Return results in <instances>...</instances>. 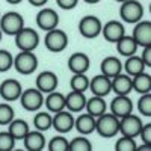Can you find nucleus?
<instances>
[{
	"label": "nucleus",
	"mask_w": 151,
	"mask_h": 151,
	"mask_svg": "<svg viewBox=\"0 0 151 151\" xmlns=\"http://www.w3.org/2000/svg\"><path fill=\"white\" fill-rule=\"evenodd\" d=\"M115 44H116L118 53H119L121 56H124V58L133 56V55H136V52H137V44H136V41L133 40L132 36H129V35H124L122 38H119Z\"/></svg>",
	"instance_id": "obj_26"
},
{
	"label": "nucleus",
	"mask_w": 151,
	"mask_h": 151,
	"mask_svg": "<svg viewBox=\"0 0 151 151\" xmlns=\"http://www.w3.org/2000/svg\"><path fill=\"white\" fill-rule=\"evenodd\" d=\"M112 82V91L116 95H129L133 91V85H132V76L119 73L118 76L110 79Z\"/></svg>",
	"instance_id": "obj_19"
},
{
	"label": "nucleus",
	"mask_w": 151,
	"mask_h": 151,
	"mask_svg": "<svg viewBox=\"0 0 151 151\" xmlns=\"http://www.w3.org/2000/svg\"><path fill=\"white\" fill-rule=\"evenodd\" d=\"M74 116H73V112L64 109V110H60V112H56L55 113V116L52 119V127L60 133V134H65L68 132H71L74 129Z\"/></svg>",
	"instance_id": "obj_10"
},
{
	"label": "nucleus",
	"mask_w": 151,
	"mask_h": 151,
	"mask_svg": "<svg viewBox=\"0 0 151 151\" xmlns=\"http://www.w3.org/2000/svg\"><path fill=\"white\" fill-rule=\"evenodd\" d=\"M36 24H38V27L42 29L44 32H48V30L58 27V24H59L58 12L55 9H50V8L41 9L36 14Z\"/></svg>",
	"instance_id": "obj_13"
},
{
	"label": "nucleus",
	"mask_w": 151,
	"mask_h": 151,
	"mask_svg": "<svg viewBox=\"0 0 151 151\" xmlns=\"http://www.w3.org/2000/svg\"><path fill=\"white\" fill-rule=\"evenodd\" d=\"M47 147H48L50 151H68L70 141L64 134H58V136L52 137V139L47 142Z\"/></svg>",
	"instance_id": "obj_33"
},
{
	"label": "nucleus",
	"mask_w": 151,
	"mask_h": 151,
	"mask_svg": "<svg viewBox=\"0 0 151 151\" xmlns=\"http://www.w3.org/2000/svg\"><path fill=\"white\" fill-rule=\"evenodd\" d=\"M6 2H8L9 5H18V3L23 2V0H6Z\"/></svg>",
	"instance_id": "obj_44"
},
{
	"label": "nucleus",
	"mask_w": 151,
	"mask_h": 151,
	"mask_svg": "<svg viewBox=\"0 0 151 151\" xmlns=\"http://www.w3.org/2000/svg\"><path fill=\"white\" fill-rule=\"evenodd\" d=\"M142 60H144V64L147 65V68H151V45H147V47H142Z\"/></svg>",
	"instance_id": "obj_41"
},
{
	"label": "nucleus",
	"mask_w": 151,
	"mask_h": 151,
	"mask_svg": "<svg viewBox=\"0 0 151 151\" xmlns=\"http://www.w3.org/2000/svg\"><path fill=\"white\" fill-rule=\"evenodd\" d=\"M86 104V97L85 92H76L71 91L70 94L65 95V109L76 113V112H82Z\"/></svg>",
	"instance_id": "obj_24"
},
{
	"label": "nucleus",
	"mask_w": 151,
	"mask_h": 151,
	"mask_svg": "<svg viewBox=\"0 0 151 151\" xmlns=\"http://www.w3.org/2000/svg\"><path fill=\"white\" fill-rule=\"evenodd\" d=\"M132 38L136 41L137 47H147L151 45V21L141 20L134 23V29Z\"/></svg>",
	"instance_id": "obj_11"
},
{
	"label": "nucleus",
	"mask_w": 151,
	"mask_h": 151,
	"mask_svg": "<svg viewBox=\"0 0 151 151\" xmlns=\"http://www.w3.org/2000/svg\"><path fill=\"white\" fill-rule=\"evenodd\" d=\"M23 27H24V18L21 14H18L15 11L6 12L5 15L0 17V29L6 35L15 36Z\"/></svg>",
	"instance_id": "obj_6"
},
{
	"label": "nucleus",
	"mask_w": 151,
	"mask_h": 151,
	"mask_svg": "<svg viewBox=\"0 0 151 151\" xmlns=\"http://www.w3.org/2000/svg\"><path fill=\"white\" fill-rule=\"evenodd\" d=\"M21 92H23L21 83L15 79H6V80L2 82V85H0V97L8 103L17 101L21 95Z\"/></svg>",
	"instance_id": "obj_12"
},
{
	"label": "nucleus",
	"mask_w": 151,
	"mask_h": 151,
	"mask_svg": "<svg viewBox=\"0 0 151 151\" xmlns=\"http://www.w3.org/2000/svg\"><path fill=\"white\" fill-rule=\"evenodd\" d=\"M0 17H2V14H0Z\"/></svg>",
	"instance_id": "obj_48"
},
{
	"label": "nucleus",
	"mask_w": 151,
	"mask_h": 151,
	"mask_svg": "<svg viewBox=\"0 0 151 151\" xmlns=\"http://www.w3.org/2000/svg\"><path fill=\"white\" fill-rule=\"evenodd\" d=\"M14 67L20 74L29 76L38 68V58L33 52H21L17 56H14Z\"/></svg>",
	"instance_id": "obj_7"
},
{
	"label": "nucleus",
	"mask_w": 151,
	"mask_h": 151,
	"mask_svg": "<svg viewBox=\"0 0 151 151\" xmlns=\"http://www.w3.org/2000/svg\"><path fill=\"white\" fill-rule=\"evenodd\" d=\"M85 3H89V5H95V3H98V2H101V0H83Z\"/></svg>",
	"instance_id": "obj_45"
},
{
	"label": "nucleus",
	"mask_w": 151,
	"mask_h": 151,
	"mask_svg": "<svg viewBox=\"0 0 151 151\" xmlns=\"http://www.w3.org/2000/svg\"><path fill=\"white\" fill-rule=\"evenodd\" d=\"M29 130H30V127L24 119H15L14 118L8 124V132L14 136L15 141H23L24 136L29 133Z\"/></svg>",
	"instance_id": "obj_28"
},
{
	"label": "nucleus",
	"mask_w": 151,
	"mask_h": 151,
	"mask_svg": "<svg viewBox=\"0 0 151 151\" xmlns=\"http://www.w3.org/2000/svg\"><path fill=\"white\" fill-rule=\"evenodd\" d=\"M24 148L27 151H41L45 148V136L40 130H29L23 139Z\"/></svg>",
	"instance_id": "obj_20"
},
{
	"label": "nucleus",
	"mask_w": 151,
	"mask_h": 151,
	"mask_svg": "<svg viewBox=\"0 0 151 151\" xmlns=\"http://www.w3.org/2000/svg\"><path fill=\"white\" fill-rule=\"evenodd\" d=\"M2 36H3V32H2V29H0V41H2Z\"/></svg>",
	"instance_id": "obj_46"
},
{
	"label": "nucleus",
	"mask_w": 151,
	"mask_h": 151,
	"mask_svg": "<svg viewBox=\"0 0 151 151\" xmlns=\"http://www.w3.org/2000/svg\"><path fill=\"white\" fill-rule=\"evenodd\" d=\"M139 136H141V139L144 144H148L151 145V124H142V129L139 132Z\"/></svg>",
	"instance_id": "obj_39"
},
{
	"label": "nucleus",
	"mask_w": 151,
	"mask_h": 151,
	"mask_svg": "<svg viewBox=\"0 0 151 151\" xmlns=\"http://www.w3.org/2000/svg\"><path fill=\"white\" fill-rule=\"evenodd\" d=\"M12 65H14V56L8 50L0 48V73H5V71L11 70Z\"/></svg>",
	"instance_id": "obj_38"
},
{
	"label": "nucleus",
	"mask_w": 151,
	"mask_h": 151,
	"mask_svg": "<svg viewBox=\"0 0 151 151\" xmlns=\"http://www.w3.org/2000/svg\"><path fill=\"white\" fill-rule=\"evenodd\" d=\"M71 91L76 92H86L89 89V79L86 77V73L83 74H73V77L70 80Z\"/></svg>",
	"instance_id": "obj_31"
},
{
	"label": "nucleus",
	"mask_w": 151,
	"mask_h": 151,
	"mask_svg": "<svg viewBox=\"0 0 151 151\" xmlns=\"http://www.w3.org/2000/svg\"><path fill=\"white\" fill-rule=\"evenodd\" d=\"M119 17L122 21L134 24L137 21H141L144 17V6L139 0H125L121 3L119 8Z\"/></svg>",
	"instance_id": "obj_3"
},
{
	"label": "nucleus",
	"mask_w": 151,
	"mask_h": 151,
	"mask_svg": "<svg viewBox=\"0 0 151 151\" xmlns=\"http://www.w3.org/2000/svg\"><path fill=\"white\" fill-rule=\"evenodd\" d=\"M74 127L80 134L88 136L95 132V118L92 115H89L88 112L82 113V115H79L74 119Z\"/></svg>",
	"instance_id": "obj_22"
},
{
	"label": "nucleus",
	"mask_w": 151,
	"mask_h": 151,
	"mask_svg": "<svg viewBox=\"0 0 151 151\" xmlns=\"http://www.w3.org/2000/svg\"><path fill=\"white\" fill-rule=\"evenodd\" d=\"M44 104H45L47 110L52 112V113L60 112V110L65 109V95L58 92V91L48 92L47 97H44Z\"/></svg>",
	"instance_id": "obj_25"
},
{
	"label": "nucleus",
	"mask_w": 151,
	"mask_h": 151,
	"mask_svg": "<svg viewBox=\"0 0 151 151\" xmlns=\"http://www.w3.org/2000/svg\"><path fill=\"white\" fill-rule=\"evenodd\" d=\"M122 70L125 71V74H129V76H136V74H141L147 70V65L144 64V60L141 56H129L127 60L124 62V65H122Z\"/></svg>",
	"instance_id": "obj_27"
},
{
	"label": "nucleus",
	"mask_w": 151,
	"mask_h": 151,
	"mask_svg": "<svg viewBox=\"0 0 151 151\" xmlns=\"http://www.w3.org/2000/svg\"><path fill=\"white\" fill-rule=\"evenodd\" d=\"M27 2L32 5V6H35V8H42L48 0H27Z\"/></svg>",
	"instance_id": "obj_42"
},
{
	"label": "nucleus",
	"mask_w": 151,
	"mask_h": 151,
	"mask_svg": "<svg viewBox=\"0 0 151 151\" xmlns=\"http://www.w3.org/2000/svg\"><path fill=\"white\" fill-rule=\"evenodd\" d=\"M136 151H151V145H148V144H144V142H142V145L136 147Z\"/></svg>",
	"instance_id": "obj_43"
},
{
	"label": "nucleus",
	"mask_w": 151,
	"mask_h": 151,
	"mask_svg": "<svg viewBox=\"0 0 151 151\" xmlns=\"http://www.w3.org/2000/svg\"><path fill=\"white\" fill-rule=\"evenodd\" d=\"M89 67H91V60L86 53L76 52L68 59V68L73 74H83L89 70Z\"/></svg>",
	"instance_id": "obj_18"
},
{
	"label": "nucleus",
	"mask_w": 151,
	"mask_h": 151,
	"mask_svg": "<svg viewBox=\"0 0 151 151\" xmlns=\"http://www.w3.org/2000/svg\"><path fill=\"white\" fill-rule=\"evenodd\" d=\"M95 132L106 139L115 137L119 133V118L112 112H104L103 115L95 118Z\"/></svg>",
	"instance_id": "obj_1"
},
{
	"label": "nucleus",
	"mask_w": 151,
	"mask_h": 151,
	"mask_svg": "<svg viewBox=\"0 0 151 151\" xmlns=\"http://www.w3.org/2000/svg\"><path fill=\"white\" fill-rule=\"evenodd\" d=\"M15 118V112L9 103H0V125H8Z\"/></svg>",
	"instance_id": "obj_35"
},
{
	"label": "nucleus",
	"mask_w": 151,
	"mask_h": 151,
	"mask_svg": "<svg viewBox=\"0 0 151 151\" xmlns=\"http://www.w3.org/2000/svg\"><path fill=\"white\" fill-rule=\"evenodd\" d=\"M89 89L94 95L98 97H107L112 92V82L107 76L100 73L98 76H94V77L89 80Z\"/></svg>",
	"instance_id": "obj_16"
},
{
	"label": "nucleus",
	"mask_w": 151,
	"mask_h": 151,
	"mask_svg": "<svg viewBox=\"0 0 151 151\" xmlns=\"http://www.w3.org/2000/svg\"><path fill=\"white\" fill-rule=\"evenodd\" d=\"M137 110H139L142 116H147V118L151 116V92L141 95V98L137 100Z\"/></svg>",
	"instance_id": "obj_34"
},
{
	"label": "nucleus",
	"mask_w": 151,
	"mask_h": 151,
	"mask_svg": "<svg viewBox=\"0 0 151 151\" xmlns=\"http://www.w3.org/2000/svg\"><path fill=\"white\" fill-rule=\"evenodd\" d=\"M36 88L40 89L44 95L48 92H53L58 89V85H59V79L58 76L53 71H42L36 76Z\"/></svg>",
	"instance_id": "obj_14"
},
{
	"label": "nucleus",
	"mask_w": 151,
	"mask_h": 151,
	"mask_svg": "<svg viewBox=\"0 0 151 151\" xmlns=\"http://www.w3.org/2000/svg\"><path fill=\"white\" fill-rule=\"evenodd\" d=\"M100 70H101V74L107 76L109 79H112V77H115V76H118L119 73H122V62L119 60V58L107 56L101 60Z\"/></svg>",
	"instance_id": "obj_21"
},
{
	"label": "nucleus",
	"mask_w": 151,
	"mask_h": 151,
	"mask_svg": "<svg viewBox=\"0 0 151 151\" xmlns=\"http://www.w3.org/2000/svg\"><path fill=\"white\" fill-rule=\"evenodd\" d=\"M91 150H92V144L85 134L76 136L70 142V148H68V151H91Z\"/></svg>",
	"instance_id": "obj_32"
},
{
	"label": "nucleus",
	"mask_w": 151,
	"mask_h": 151,
	"mask_svg": "<svg viewBox=\"0 0 151 151\" xmlns=\"http://www.w3.org/2000/svg\"><path fill=\"white\" fill-rule=\"evenodd\" d=\"M136 142H134V137L130 136H121L119 139L115 144V150L116 151H136Z\"/></svg>",
	"instance_id": "obj_36"
},
{
	"label": "nucleus",
	"mask_w": 151,
	"mask_h": 151,
	"mask_svg": "<svg viewBox=\"0 0 151 151\" xmlns=\"http://www.w3.org/2000/svg\"><path fill=\"white\" fill-rule=\"evenodd\" d=\"M101 35L104 36V40L107 42L115 44L119 38H122L125 35V27L124 24L118 20H110L106 24H103L101 27Z\"/></svg>",
	"instance_id": "obj_15"
},
{
	"label": "nucleus",
	"mask_w": 151,
	"mask_h": 151,
	"mask_svg": "<svg viewBox=\"0 0 151 151\" xmlns=\"http://www.w3.org/2000/svg\"><path fill=\"white\" fill-rule=\"evenodd\" d=\"M56 3L60 9H65V11H71L76 6L79 5V0H56Z\"/></svg>",
	"instance_id": "obj_40"
},
{
	"label": "nucleus",
	"mask_w": 151,
	"mask_h": 151,
	"mask_svg": "<svg viewBox=\"0 0 151 151\" xmlns=\"http://www.w3.org/2000/svg\"><path fill=\"white\" fill-rule=\"evenodd\" d=\"M44 45L48 52L52 53H60L68 47V35L62 30V29H52L45 32L44 36Z\"/></svg>",
	"instance_id": "obj_2"
},
{
	"label": "nucleus",
	"mask_w": 151,
	"mask_h": 151,
	"mask_svg": "<svg viewBox=\"0 0 151 151\" xmlns=\"http://www.w3.org/2000/svg\"><path fill=\"white\" fill-rule=\"evenodd\" d=\"M15 139L8 130L0 132V151H12L15 148Z\"/></svg>",
	"instance_id": "obj_37"
},
{
	"label": "nucleus",
	"mask_w": 151,
	"mask_h": 151,
	"mask_svg": "<svg viewBox=\"0 0 151 151\" xmlns=\"http://www.w3.org/2000/svg\"><path fill=\"white\" fill-rule=\"evenodd\" d=\"M86 112L92 115L94 118L103 115L104 112H107V103L104 97H98V95H92L91 98H86V104H85Z\"/></svg>",
	"instance_id": "obj_23"
},
{
	"label": "nucleus",
	"mask_w": 151,
	"mask_h": 151,
	"mask_svg": "<svg viewBox=\"0 0 151 151\" xmlns=\"http://www.w3.org/2000/svg\"><path fill=\"white\" fill-rule=\"evenodd\" d=\"M18 100L21 101V107L27 112H38L44 106V94L38 88H29L23 91Z\"/></svg>",
	"instance_id": "obj_5"
},
{
	"label": "nucleus",
	"mask_w": 151,
	"mask_h": 151,
	"mask_svg": "<svg viewBox=\"0 0 151 151\" xmlns=\"http://www.w3.org/2000/svg\"><path fill=\"white\" fill-rule=\"evenodd\" d=\"M52 119H53V116L50 115V112H38L33 118L35 130H40V132L45 133L48 129H52Z\"/></svg>",
	"instance_id": "obj_30"
},
{
	"label": "nucleus",
	"mask_w": 151,
	"mask_h": 151,
	"mask_svg": "<svg viewBox=\"0 0 151 151\" xmlns=\"http://www.w3.org/2000/svg\"><path fill=\"white\" fill-rule=\"evenodd\" d=\"M115 2H119V3H122V2H125V0H115Z\"/></svg>",
	"instance_id": "obj_47"
},
{
	"label": "nucleus",
	"mask_w": 151,
	"mask_h": 151,
	"mask_svg": "<svg viewBox=\"0 0 151 151\" xmlns=\"http://www.w3.org/2000/svg\"><path fill=\"white\" fill-rule=\"evenodd\" d=\"M15 45L21 52H33L40 45V35L32 27L24 26L17 35H15Z\"/></svg>",
	"instance_id": "obj_4"
},
{
	"label": "nucleus",
	"mask_w": 151,
	"mask_h": 151,
	"mask_svg": "<svg viewBox=\"0 0 151 151\" xmlns=\"http://www.w3.org/2000/svg\"><path fill=\"white\" fill-rule=\"evenodd\" d=\"M142 119L139 116L133 115V112L125 115L122 118H119V133L124 136H130V137H136L139 136V132L142 129Z\"/></svg>",
	"instance_id": "obj_9"
},
{
	"label": "nucleus",
	"mask_w": 151,
	"mask_h": 151,
	"mask_svg": "<svg viewBox=\"0 0 151 151\" xmlns=\"http://www.w3.org/2000/svg\"><path fill=\"white\" fill-rule=\"evenodd\" d=\"M110 112L115 116L122 118L133 112V101L129 95H116L110 101Z\"/></svg>",
	"instance_id": "obj_17"
},
{
	"label": "nucleus",
	"mask_w": 151,
	"mask_h": 151,
	"mask_svg": "<svg viewBox=\"0 0 151 151\" xmlns=\"http://www.w3.org/2000/svg\"><path fill=\"white\" fill-rule=\"evenodd\" d=\"M132 85H133V91L139 94L151 92V76L145 71L141 74H136L132 77Z\"/></svg>",
	"instance_id": "obj_29"
},
{
	"label": "nucleus",
	"mask_w": 151,
	"mask_h": 151,
	"mask_svg": "<svg viewBox=\"0 0 151 151\" xmlns=\"http://www.w3.org/2000/svg\"><path fill=\"white\" fill-rule=\"evenodd\" d=\"M103 23L95 15H85L79 21V33L86 40H94L98 35H101Z\"/></svg>",
	"instance_id": "obj_8"
}]
</instances>
